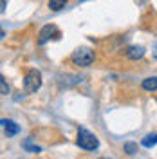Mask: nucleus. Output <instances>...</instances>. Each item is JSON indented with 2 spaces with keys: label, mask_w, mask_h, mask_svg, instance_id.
Instances as JSON below:
<instances>
[{
  "label": "nucleus",
  "mask_w": 157,
  "mask_h": 159,
  "mask_svg": "<svg viewBox=\"0 0 157 159\" xmlns=\"http://www.w3.org/2000/svg\"><path fill=\"white\" fill-rule=\"evenodd\" d=\"M76 143H78L79 148H83V150H96V148H98V145H99L98 138H96L92 132H88L87 129H83V127L78 130Z\"/></svg>",
  "instance_id": "1"
},
{
  "label": "nucleus",
  "mask_w": 157,
  "mask_h": 159,
  "mask_svg": "<svg viewBox=\"0 0 157 159\" xmlns=\"http://www.w3.org/2000/svg\"><path fill=\"white\" fill-rule=\"evenodd\" d=\"M70 60L78 67H88L94 61V51H90L88 47H79V49H76L72 52Z\"/></svg>",
  "instance_id": "2"
},
{
  "label": "nucleus",
  "mask_w": 157,
  "mask_h": 159,
  "mask_svg": "<svg viewBox=\"0 0 157 159\" xmlns=\"http://www.w3.org/2000/svg\"><path fill=\"white\" fill-rule=\"evenodd\" d=\"M40 87H42V74H40V70L31 69L24 78V89H25V92H36Z\"/></svg>",
  "instance_id": "3"
},
{
  "label": "nucleus",
  "mask_w": 157,
  "mask_h": 159,
  "mask_svg": "<svg viewBox=\"0 0 157 159\" xmlns=\"http://www.w3.org/2000/svg\"><path fill=\"white\" fill-rule=\"evenodd\" d=\"M51 38H60V31L56 25H45V27H42L38 34V45H45Z\"/></svg>",
  "instance_id": "4"
},
{
  "label": "nucleus",
  "mask_w": 157,
  "mask_h": 159,
  "mask_svg": "<svg viewBox=\"0 0 157 159\" xmlns=\"http://www.w3.org/2000/svg\"><path fill=\"white\" fill-rule=\"evenodd\" d=\"M127 56L130 60H139L145 56V47H141V45H132V47H128L127 49Z\"/></svg>",
  "instance_id": "5"
},
{
  "label": "nucleus",
  "mask_w": 157,
  "mask_h": 159,
  "mask_svg": "<svg viewBox=\"0 0 157 159\" xmlns=\"http://www.w3.org/2000/svg\"><path fill=\"white\" fill-rule=\"evenodd\" d=\"M2 125H4V129L7 132V136H15V134L20 132V127L15 121H11V119H2Z\"/></svg>",
  "instance_id": "6"
},
{
  "label": "nucleus",
  "mask_w": 157,
  "mask_h": 159,
  "mask_svg": "<svg viewBox=\"0 0 157 159\" xmlns=\"http://www.w3.org/2000/svg\"><path fill=\"white\" fill-rule=\"evenodd\" d=\"M143 89H145V90H150V92L157 90V76H152V78L143 80Z\"/></svg>",
  "instance_id": "7"
},
{
  "label": "nucleus",
  "mask_w": 157,
  "mask_h": 159,
  "mask_svg": "<svg viewBox=\"0 0 157 159\" xmlns=\"http://www.w3.org/2000/svg\"><path fill=\"white\" fill-rule=\"evenodd\" d=\"M155 143H157V134H150V136H146V138H143V141H141V145L146 147V148L154 147Z\"/></svg>",
  "instance_id": "8"
},
{
  "label": "nucleus",
  "mask_w": 157,
  "mask_h": 159,
  "mask_svg": "<svg viewBox=\"0 0 157 159\" xmlns=\"http://www.w3.org/2000/svg\"><path fill=\"white\" fill-rule=\"evenodd\" d=\"M67 6V0H49V7L52 11H60Z\"/></svg>",
  "instance_id": "9"
},
{
  "label": "nucleus",
  "mask_w": 157,
  "mask_h": 159,
  "mask_svg": "<svg viewBox=\"0 0 157 159\" xmlns=\"http://www.w3.org/2000/svg\"><path fill=\"white\" fill-rule=\"evenodd\" d=\"M22 147H24L25 150H29V152H33V154H38V152H40V147H34V145L31 143V138L25 139V141L22 143Z\"/></svg>",
  "instance_id": "10"
},
{
  "label": "nucleus",
  "mask_w": 157,
  "mask_h": 159,
  "mask_svg": "<svg viewBox=\"0 0 157 159\" xmlns=\"http://www.w3.org/2000/svg\"><path fill=\"white\" fill-rule=\"evenodd\" d=\"M123 150L127 152L128 156H132V154H136V152H137V145H136V143H130V141H128V143H125Z\"/></svg>",
  "instance_id": "11"
},
{
  "label": "nucleus",
  "mask_w": 157,
  "mask_h": 159,
  "mask_svg": "<svg viewBox=\"0 0 157 159\" xmlns=\"http://www.w3.org/2000/svg\"><path fill=\"white\" fill-rule=\"evenodd\" d=\"M0 89H2V94H9V85L6 83V78H0Z\"/></svg>",
  "instance_id": "12"
},
{
  "label": "nucleus",
  "mask_w": 157,
  "mask_h": 159,
  "mask_svg": "<svg viewBox=\"0 0 157 159\" xmlns=\"http://www.w3.org/2000/svg\"><path fill=\"white\" fill-rule=\"evenodd\" d=\"M0 6H2V7H0V13H4V11H6V0H0Z\"/></svg>",
  "instance_id": "13"
},
{
  "label": "nucleus",
  "mask_w": 157,
  "mask_h": 159,
  "mask_svg": "<svg viewBox=\"0 0 157 159\" xmlns=\"http://www.w3.org/2000/svg\"><path fill=\"white\" fill-rule=\"evenodd\" d=\"M154 54H155V58H157V49H155V52H154Z\"/></svg>",
  "instance_id": "14"
},
{
  "label": "nucleus",
  "mask_w": 157,
  "mask_h": 159,
  "mask_svg": "<svg viewBox=\"0 0 157 159\" xmlns=\"http://www.w3.org/2000/svg\"><path fill=\"white\" fill-rule=\"evenodd\" d=\"M99 159H107V157H99Z\"/></svg>",
  "instance_id": "15"
}]
</instances>
